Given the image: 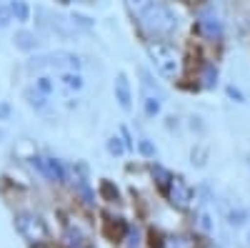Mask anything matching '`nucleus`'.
I'll return each instance as SVG.
<instances>
[{
    "label": "nucleus",
    "mask_w": 250,
    "mask_h": 248,
    "mask_svg": "<svg viewBox=\"0 0 250 248\" xmlns=\"http://www.w3.org/2000/svg\"><path fill=\"white\" fill-rule=\"evenodd\" d=\"M148 58L153 60V66L160 75L165 78H178L180 75V68H183V55L175 45L170 43H163V40H158V43H150L148 45Z\"/></svg>",
    "instance_id": "obj_1"
},
{
    "label": "nucleus",
    "mask_w": 250,
    "mask_h": 248,
    "mask_svg": "<svg viewBox=\"0 0 250 248\" xmlns=\"http://www.w3.org/2000/svg\"><path fill=\"white\" fill-rule=\"evenodd\" d=\"M138 20H140V28L150 35H170L178 28V15L163 3L150 5Z\"/></svg>",
    "instance_id": "obj_2"
},
{
    "label": "nucleus",
    "mask_w": 250,
    "mask_h": 248,
    "mask_svg": "<svg viewBox=\"0 0 250 248\" xmlns=\"http://www.w3.org/2000/svg\"><path fill=\"white\" fill-rule=\"evenodd\" d=\"M15 228L18 233L23 236L28 243H45L48 241V225L45 221L40 218L38 213H30V211H23L15 216Z\"/></svg>",
    "instance_id": "obj_3"
},
{
    "label": "nucleus",
    "mask_w": 250,
    "mask_h": 248,
    "mask_svg": "<svg viewBox=\"0 0 250 248\" xmlns=\"http://www.w3.org/2000/svg\"><path fill=\"white\" fill-rule=\"evenodd\" d=\"M165 193H168V201H170V205H175V208H180V211L190 208V203H193V188L185 183V178L173 176L170 183H168V188H165Z\"/></svg>",
    "instance_id": "obj_4"
},
{
    "label": "nucleus",
    "mask_w": 250,
    "mask_h": 248,
    "mask_svg": "<svg viewBox=\"0 0 250 248\" xmlns=\"http://www.w3.org/2000/svg\"><path fill=\"white\" fill-rule=\"evenodd\" d=\"M198 30L208 40L223 38V20H220V15H215L213 10H200V15H198Z\"/></svg>",
    "instance_id": "obj_5"
},
{
    "label": "nucleus",
    "mask_w": 250,
    "mask_h": 248,
    "mask_svg": "<svg viewBox=\"0 0 250 248\" xmlns=\"http://www.w3.org/2000/svg\"><path fill=\"white\" fill-rule=\"evenodd\" d=\"M30 160H33V165H38V171L43 173L45 178H50V180H55V183L65 180V171H62L60 160H55V158H43V156H33Z\"/></svg>",
    "instance_id": "obj_6"
},
{
    "label": "nucleus",
    "mask_w": 250,
    "mask_h": 248,
    "mask_svg": "<svg viewBox=\"0 0 250 248\" xmlns=\"http://www.w3.org/2000/svg\"><path fill=\"white\" fill-rule=\"evenodd\" d=\"M115 100L123 111L133 108V88H130V80L125 73H118V78H115Z\"/></svg>",
    "instance_id": "obj_7"
},
{
    "label": "nucleus",
    "mask_w": 250,
    "mask_h": 248,
    "mask_svg": "<svg viewBox=\"0 0 250 248\" xmlns=\"http://www.w3.org/2000/svg\"><path fill=\"white\" fill-rule=\"evenodd\" d=\"M13 43H15L18 50H35L38 38H35V33H30V30H18L15 38H13Z\"/></svg>",
    "instance_id": "obj_8"
},
{
    "label": "nucleus",
    "mask_w": 250,
    "mask_h": 248,
    "mask_svg": "<svg viewBox=\"0 0 250 248\" xmlns=\"http://www.w3.org/2000/svg\"><path fill=\"white\" fill-rule=\"evenodd\" d=\"M8 8H10L13 18H15V20H20V23H28V20H30V8H28L25 0H13V3H10Z\"/></svg>",
    "instance_id": "obj_9"
},
{
    "label": "nucleus",
    "mask_w": 250,
    "mask_h": 248,
    "mask_svg": "<svg viewBox=\"0 0 250 248\" xmlns=\"http://www.w3.org/2000/svg\"><path fill=\"white\" fill-rule=\"evenodd\" d=\"M145 113H148L150 118L160 113V93H150V88H145Z\"/></svg>",
    "instance_id": "obj_10"
},
{
    "label": "nucleus",
    "mask_w": 250,
    "mask_h": 248,
    "mask_svg": "<svg viewBox=\"0 0 250 248\" xmlns=\"http://www.w3.org/2000/svg\"><path fill=\"white\" fill-rule=\"evenodd\" d=\"M150 5H155V0H125V8L133 18H140Z\"/></svg>",
    "instance_id": "obj_11"
},
{
    "label": "nucleus",
    "mask_w": 250,
    "mask_h": 248,
    "mask_svg": "<svg viewBox=\"0 0 250 248\" xmlns=\"http://www.w3.org/2000/svg\"><path fill=\"white\" fill-rule=\"evenodd\" d=\"M163 248H195V241L190 236H168Z\"/></svg>",
    "instance_id": "obj_12"
},
{
    "label": "nucleus",
    "mask_w": 250,
    "mask_h": 248,
    "mask_svg": "<svg viewBox=\"0 0 250 248\" xmlns=\"http://www.w3.org/2000/svg\"><path fill=\"white\" fill-rule=\"evenodd\" d=\"M215 83H218V68H215V66H203L200 86H203V88H215Z\"/></svg>",
    "instance_id": "obj_13"
},
{
    "label": "nucleus",
    "mask_w": 250,
    "mask_h": 248,
    "mask_svg": "<svg viewBox=\"0 0 250 248\" xmlns=\"http://www.w3.org/2000/svg\"><path fill=\"white\" fill-rule=\"evenodd\" d=\"M60 78H62V83H65L70 90H80V88H83V78H80V73H75V70L60 73Z\"/></svg>",
    "instance_id": "obj_14"
},
{
    "label": "nucleus",
    "mask_w": 250,
    "mask_h": 248,
    "mask_svg": "<svg viewBox=\"0 0 250 248\" xmlns=\"http://www.w3.org/2000/svg\"><path fill=\"white\" fill-rule=\"evenodd\" d=\"M125 148H128V146H125L123 138H118V135H110V138H108V151H110L113 156H123Z\"/></svg>",
    "instance_id": "obj_15"
},
{
    "label": "nucleus",
    "mask_w": 250,
    "mask_h": 248,
    "mask_svg": "<svg viewBox=\"0 0 250 248\" xmlns=\"http://www.w3.org/2000/svg\"><path fill=\"white\" fill-rule=\"evenodd\" d=\"M65 241H68V246H70V248H88L85 238H83V236H80L78 231H73V228H70V231L65 233Z\"/></svg>",
    "instance_id": "obj_16"
},
{
    "label": "nucleus",
    "mask_w": 250,
    "mask_h": 248,
    "mask_svg": "<svg viewBox=\"0 0 250 248\" xmlns=\"http://www.w3.org/2000/svg\"><path fill=\"white\" fill-rule=\"evenodd\" d=\"M25 98H28L30 106H35V108H43L45 106V93H40V90L33 93V88H30V90H25Z\"/></svg>",
    "instance_id": "obj_17"
},
{
    "label": "nucleus",
    "mask_w": 250,
    "mask_h": 248,
    "mask_svg": "<svg viewBox=\"0 0 250 248\" xmlns=\"http://www.w3.org/2000/svg\"><path fill=\"white\" fill-rule=\"evenodd\" d=\"M138 151L145 156V158H155L158 156V151H155V146L148 140V138H143V140H138Z\"/></svg>",
    "instance_id": "obj_18"
},
{
    "label": "nucleus",
    "mask_w": 250,
    "mask_h": 248,
    "mask_svg": "<svg viewBox=\"0 0 250 248\" xmlns=\"http://www.w3.org/2000/svg\"><path fill=\"white\" fill-rule=\"evenodd\" d=\"M153 176L158 178V183L163 185V188H168V183H170V178H173L168 171L163 168V165H153Z\"/></svg>",
    "instance_id": "obj_19"
},
{
    "label": "nucleus",
    "mask_w": 250,
    "mask_h": 248,
    "mask_svg": "<svg viewBox=\"0 0 250 248\" xmlns=\"http://www.w3.org/2000/svg\"><path fill=\"white\" fill-rule=\"evenodd\" d=\"M190 158H193V165H198V168H203V165H205V158H208V151H205L203 146H198V148H193Z\"/></svg>",
    "instance_id": "obj_20"
},
{
    "label": "nucleus",
    "mask_w": 250,
    "mask_h": 248,
    "mask_svg": "<svg viewBox=\"0 0 250 248\" xmlns=\"http://www.w3.org/2000/svg\"><path fill=\"white\" fill-rule=\"evenodd\" d=\"M198 228H200L203 233H210V231H213V221H210V216H208L205 211L198 216Z\"/></svg>",
    "instance_id": "obj_21"
},
{
    "label": "nucleus",
    "mask_w": 250,
    "mask_h": 248,
    "mask_svg": "<svg viewBox=\"0 0 250 248\" xmlns=\"http://www.w3.org/2000/svg\"><path fill=\"white\" fill-rule=\"evenodd\" d=\"M100 191H103V196H108L110 201H118V188H113V185H110L108 180L100 185Z\"/></svg>",
    "instance_id": "obj_22"
},
{
    "label": "nucleus",
    "mask_w": 250,
    "mask_h": 248,
    "mask_svg": "<svg viewBox=\"0 0 250 248\" xmlns=\"http://www.w3.org/2000/svg\"><path fill=\"white\" fill-rule=\"evenodd\" d=\"M70 20L75 25H80V28H93V20L85 18V15H70Z\"/></svg>",
    "instance_id": "obj_23"
},
{
    "label": "nucleus",
    "mask_w": 250,
    "mask_h": 248,
    "mask_svg": "<svg viewBox=\"0 0 250 248\" xmlns=\"http://www.w3.org/2000/svg\"><path fill=\"white\" fill-rule=\"evenodd\" d=\"M245 218H248V213H245L243 208H238V211L230 213V223H238V225H240V223H245Z\"/></svg>",
    "instance_id": "obj_24"
},
{
    "label": "nucleus",
    "mask_w": 250,
    "mask_h": 248,
    "mask_svg": "<svg viewBox=\"0 0 250 248\" xmlns=\"http://www.w3.org/2000/svg\"><path fill=\"white\" fill-rule=\"evenodd\" d=\"M138 243H140V231H138V228H135V231L130 228V231H128V246H130V248H138Z\"/></svg>",
    "instance_id": "obj_25"
},
{
    "label": "nucleus",
    "mask_w": 250,
    "mask_h": 248,
    "mask_svg": "<svg viewBox=\"0 0 250 248\" xmlns=\"http://www.w3.org/2000/svg\"><path fill=\"white\" fill-rule=\"evenodd\" d=\"M225 90H228V95H230V98H235L238 103H243V100H245V98H243V93H240V90H238L235 86H228Z\"/></svg>",
    "instance_id": "obj_26"
},
{
    "label": "nucleus",
    "mask_w": 250,
    "mask_h": 248,
    "mask_svg": "<svg viewBox=\"0 0 250 248\" xmlns=\"http://www.w3.org/2000/svg\"><path fill=\"white\" fill-rule=\"evenodd\" d=\"M38 90H40V93H50V90H53V86L48 83V78H40V80H38Z\"/></svg>",
    "instance_id": "obj_27"
},
{
    "label": "nucleus",
    "mask_w": 250,
    "mask_h": 248,
    "mask_svg": "<svg viewBox=\"0 0 250 248\" xmlns=\"http://www.w3.org/2000/svg\"><path fill=\"white\" fill-rule=\"evenodd\" d=\"M10 8H0V28H3V25H8V20H10Z\"/></svg>",
    "instance_id": "obj_28"
},
{
    "label": "nucleus",
    "mask_w": 250,
    "mask_h": 248,
    "mask_svg": "<svg viewBox=\"0 0 250 248\" xmlns=\"http://www.w3.org/2000/svg\"><path fill=\"white\" fill-rule=\"evenodd\" d=\"M8 113H10V108L5 106V103H3V106H0V115H3V118H8Z\"/></svg>",
    "instance_id": "obj_29"
},
{
    "label": "nucleus",
    "mask_w": 250,
    "mask_h": 248,
    "mask_svg": "<svg viewBox=\"0 0 250 248\" xmlns=\"http://www.w3.org/2000/svg\"><path fill=\"white\" fill-rule=\"evenodd\" d=\"M208 248H220V246H215V243H213V246H208Z\"/></svg>",
    "instance_id": "obj_30"
}]
</instances>
